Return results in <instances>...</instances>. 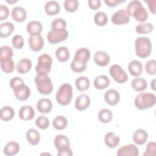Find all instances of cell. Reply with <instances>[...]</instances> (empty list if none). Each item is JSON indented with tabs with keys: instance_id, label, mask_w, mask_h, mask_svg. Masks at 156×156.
I'll list each match as a JSON object with an SVG mask.
<instances>
[{
	"instance_id": "38",
	"label": "cell",
	"mask_w": 156,
	"mask_h": 156,
	"mask_svg": "<svg viewBox=\"0 0 156 156\" xmlns=\"http://www.w3.org/2000/svg\"><path fill=\"white\" fill-rule=\"evenodd\" d=\"M51 28L55 31H63L66 28V22L62 18L54 19L51 23Z\"/></svg>"
},
{
	"instance_id": "29",
	"label": "cell",
	"mask_w": 156,
	"mask_h": 156,
	"mask_svg": "<svg viewBox=\"0 0 156 156\" xmlns=\"http://www.w3.org/2000/svg\"><path fill=\"white\" fill-rule=\"evenodd\" d=\"M15 111L10 106H4L0 110V118L4 121H8L13 118Z\"/></svg>"
},
{
	"instance_id": "19",
	"label": "cell",
	"mask_w": 156,
	"mask_h": 156,
	"mask_svg": "<svg viewBox=\"0 0 156 156\" xmlns=\"http://www.w3.org/2000/svg\"><path fill=\"white\" fill-rule=\"evenodd\" d=\"M12 18L17 22L24 21L27 17L26 10L21 6H16L13 8L11 12Z\"/></svg>"
},
{
	"instance_id": "44",
	"label": "cell",
	"mask_w": 156,
	"mask_h": 156,
	"mask_svg": "<svg viewBox=\"0 0 156 156\" xmlns=\"http://www.w3.org/2000/svg\"><path fill=\"white\" fill-rule=\"evenodd\" d=\"M71 68L75 73H79L84 71L87 66V63H82L73 60L71 63Z\"/></svg>"
},
{
	"instance_id": "31",
	"label": "cell",
	"mask_w": 156,
	"mask_h": 156,
	"mask_svg": "<svg viewBox=\"0 0 156 156\" xmlns=\"http://www.w3.org/2000/svg\"><path fill=\"white\" fill-rule=\"evenodd\" d=\"M132 88L136 91H142L144 90L147 87V83L146 80L142 77L134 78L131 82Z\"/></svg>"
},
{
	"instance_id": "42",
	"label": "cell",
	"mask_w": 156,
	"mask_h": 156,
	"mask_svg": "<svg viewBox=\"0 0 156 156\" xmlns=\"http://www.w3.org/2000/svg\"><path fill=\"white\" fill-rule=\"evenodd\" d=\"M0 60L12 59L13 57V49L9 46H2L1 47Z\"/></svg>"
},
{
	"instance_id": "50",
	"label": "cell",
	"mask_w": 156,
	"mask_h": 156,
	"mask_svg": "<svg viewBox=\"0 0 156 156\" xmlns=\"http://www.w3.org/2000/svg\"><path fill=\"white\" fill-rule=\"evenodd\" d=\"M88 3L89 7L93 10H97L101 6L100 0H89L88 1Z\"/></svg>"
},
{
	"instance_id": "13",
	"label": "cell",
	"mask_w": 156,
	"mask_h": 156,
	"mask_svg": "<svg viewBox=\"0 0 156 156\" xmlns=\"http://www.w3.org/2000/svg\"><path fill=\"white\" fill-rule=\"evenodd\" d=\"M118 156H138V148L133 144H129L120 147L116 152Z\"/></svg>"
},
{
	"instance_id": "32",
	"label": "cell",
	"mask_w": 156,
	"mask_h": 156,
	"mask_svg": "<svg viewBox=\"0 0 156 156\" xmlns=\"http://www.w3.org/2000/svg\"><path fill=\"white\" fill-rule=\"evenodd\" d=\"M27 31L30 35L40 34L41 32L43 26L41 23L38 21H32L29 22L26 26Z\"/></svg>"
},
{
	"instance_id": "25",
	"label": "cell",
	"mask_w": 156,
	"mask_h": 156,
	"mask_svg": "<svg viewBox=\"0 0 156 156\" xmlns=\"http://www.w3.org/2000/svg\"><path fill=\"white\" fill-rule=\"evenodd\" d=\"M44 10L48 15L53 16L60 12V7L56 1H49L44 5Z\"/></svg>"
},
{
	"instance_id": "47",
	"label": "cell",
	"mask_w": 156,
	"mask_h": 156,
	"mask_svg": "<svg viewBox=\"0 0 156 156\" xmlns=\"http://www.w3.org/2000/svg\"><path fill=\"white\" fill-rule=\"evenodd\" d=\"M156 144L154 141L147 143L146 151L143 153V156H155L156 154Z\"/></svg>"
},
{
	"instance_id": "41",
	"label": "cell",
	"mask_w": 156,
	"mask_h": 156,
	"mask_svg": "<svg viewBox=\"0 0 156 156\" xmlns=\"http://www.w3.org/2000/svg\"><path fill=\"white\" fill-rule=\"evenodd\" d=\"M64 7L68 12H74L79 8V2L77 0H65Z\"/></svg>"
},
{
	"instance_id": "20",
	"label": "cell",
	"mask_w": 156,
	"mask_h": 156,
	"mask_svg": "<svg viewBox=\"0 0 156 156\" xmlns=\"http://www.w3.org/2000/svg\"><path fill=\"white\" fill-rule=\"evenodd\" d=\"M52 108V103L49 99L43 98L38 101L37 104V108L40 113H48Z\"/></svg>"
},
{
	"instance_id": "30",
	"label": "cell",
	"mask_w": 156,
	"mask_h": 156,
	"mask_svg": "<svg viewBox=\"0 0 156 156\" xmlns=\"http://www.w3.org/2000/svg\"><path fill=\"white\" fill-rule=\"evenodd\" d=\"M14 30V26L11 22H4L0 26V36L1 38H5L12 34Z\"/></svg>"
},
{
	"instance_id": "10",
	"label": "cell",
	"mask_w": 156,
	"mask_h": 156,
	"mask_svg": "<svg viewBox=\"0 0 156 156\" xmlns=\"http://www.w3.org/2000/svg\"><path fill=\"white\" fill-rule=\"evenodd\" d=\"M28 44L32 51L37 52L43 48L44 46V40L40 34H31L28 39Z\"/></svg>"
},
{
	"instance_id": "33",
	"label": "cell",
	"mask_w": 156,
	"mask_h": 156,
	"mask_svg": "<svg viewBox=\"0 0 156 156\" xmlns=\"http://www.w3.org/2000/svg\"><path fill=\"white\" fill-rule=\"evenodd\" d=\"M75 84L77 89L80 91H85L89 88L90 80L85 76H80L76 79Z\"/></svg>"
},
{
	"instance_id": "6",
	"label": "cell",
	"mask_w": 156,
	"mask_h": 156,
	"mask_svg": "<svg viewBox=\"0 0 156 156\" xmlns=\"http://www.w3.org/2000/svg\"><path fill=\"white\" fill-rule=\"evenodd\" d=\"M35 83L38 91L42 94H49L53 90V84L48 75H37Z\"/></svg>"
},
{
	"instance_id": "3",
	"label": "cell",
	"mask_w": 156,
	"mask_h": 156,
	"mask_svg": "<svg viewBox=\"0 0 156 156\" xmlns=\"http://www.w3.org/2000/svg\"><path fill=\"white\" fill-rule=\"evenodd\" d=\"M156 102V97L154 93L142 92L135 99V105L139 110H145L152 107Z\"/></svg>"
},
{
	"instance_id": "49",
	"label": "cell",
	"mask_w": 156,
	"mask_h": 156,
	"mask_svg": "<svg viewBox=\"0 0 156 156\" xmlns=\"http://www.w3.org/2000/svg\"><path fill=\"white\" fill-rule=\"evenodd\" d=\"M24 81L23 80L18 77H15L12 78L10 80V86L11 87V88L12 90H13L16 87H17L18 85L23 83Z\"/></svg>"
},
{
	"instance_id": "54",
	"label": "cell",
	"mask_w": 156,
	"mask_h": 156,
	"mask_svg": "<svg viewBox=\"0 0 156 156\" xmlns=\"http://www.w3.org/2000/svg\"><path fill=\"white\" fill-rule=\"evenodd\" d=\"M8 3H10V4H13V3H15V2H17L18 1L17 0H12V1H8V0H7L6 1Z\"/></svg>"
},
{
	"instance_id": "43",
	"label": "cell",
	"mask_w": 156,
	"mask_h": 156,
	"mask_svg": "<svg viewBox=\"0 0 156 156\" xmlns=\"http://www.w3.org/2000/svg\"><path fill=\"white\" fill-rule=\"evenodd\" d=\"M35 124L41 129H46L49 126V121L45 116L41 115L36 119Z\"/></svg>"
},
{
	"instance_id": "4",
	"label": "cell",
	"mask_w": 156,
	"mask_h": 156,
	"mask_svg": "<svg viewBox=\"0 0 156 156\" xmlns=\"http://www.w3.org/2000/svg\"><path fill=\"white\" fill-rule=\"evenodd\" d=\"M56 101L61 105H68L73 99V87L68 83H63L56 93Z\"/></svg>"
},
{
	"instance_id": "52",
	"label": "cell",
	"mask_w": 156,
	"mask_h": 156,
	"mask_svg": "<svg viewBox=\"0 0 156 156\" xmlns=\"http://www.w3.org/2000/svg\"><path fill=\"white\" fill-rule=\"evenodd\" d=\"M148 5V8L151 13L153 14H155V0H146L144 1Z\"/></svg>"
},
{
	"instance_id": "39",
	"label": "cell",
	"mask_w": 156,
	"mask_h": 156,
	"mask_svg": "<svg viewBox=\"0 0 156 156\" xmlns=\"http://www.w3.org/2000/svg\"><path fill=\"white\" fill-rule=\"evenodd\" d=\"M1 68L5 73H11L15 69V63L12 59L0 60Z\"/></svg>"
},
{
	"instance_id": "11",
	"label": "cell",
	"mask_w": 156,
	"mask_h": 156,
	"mask_svg": "<svg viewBox=\"0 0 156 156\" xmlns=\"http://www.w3.org/2000/svg\"><path fill=\"white\" fill-rule=\"evenodd\" d=\"M111 20L114 24L123 25L129 23L130 21V16L126 10L119 9L112 15Z\"/></svg>"
},
{
	"instance_id": "18",
	"label": "cell",
	"mask_w": 156,
	"mask_h": 156,
	"mask_svg": "<svg viewBox=\"0 0 156 156\" xmlns=\"http://www.w3.org/2000/svg\"><path fill=\"white\" fill-rule=\"evenodd\" d=\"M18 115L22 120H31L35 116V110L30 105H23L20 108Z\"/></svg>"
},
{
	"instance_id": "22",
	"label": "cell",
	"mask_w": 156,
	"mask_h": 156,
	"mask_svg": "<svg viewBox=\"0 0 156 156\" xmlns=\"http://www.w3.org/2000/svg\"><path fill=\"white\" fill-rule=\"evenodd\" d=\"M128 70L130 74L133 76H139L143 73L142 63L136 60L131 61L128 65Z\"/></svg>"
},
{
	"instance_id": "40",
	"label": "cell",
	"mask_w": 156,
	"mask_h": 156,
	"mask_svg": "<svg viewBox=\"0 0 156 156\" xmlns=\"http://www.w3.org/2000/svg\"><path fill=\"white\" fill-rule=\"evenodd\" d=\"M94 21L98 26H104L108 21V17L105 12L99 11L95 13L94 16Z\"/></svg>"
},
{
	"instance_id": "53",
	"label": "cell",
	"mask_w": 156,
	"mask_h": 156,
	"mask_svg": "<svg viewBox=\"0 0 156 156\" xmlns=\"http://www.w3.org/2000/svg\"><path fill=\"white\" fill-rule=\"evenodd\" d=\"M155 79H153L152 80V82H151V88L154 90H155Z\"/></svg>"
},
{
	"instance_id": "1",
	"label": "cell",
	"mask_w": 156,
	"mask_h": 156,
	"mask_svg": "<svg viewBox=\"0 0 156 156\" xmlns=\"http://www.w3.org/2000/svg\"><path fill=\"white\" fill-rule=\"evenodd\" d=\"M126 11L129 16L134 17L136 21L140 23L145 21L148 17L147 11L138 0L130 1L127 5Z\"/></svg>"
},
{
	"instance_id": "24",
	"label": "cell",
	"mask_w": 156,
	"mask_h": 156,
	"mask_svg": "<svg viewBox=\"0 0 156 156\" xmlns=\"http://www.w3.org/2000/svg\"><path fill=\"white\" fill-rule=\"evenodd\" d=\"M148 138V134L144 130L139 129L136 130L133 134L132 139L135 143L138 145L144 144Z\"/></svg>"
},
{
	"instance_id": "17",
	"label": "cell",
	"mask_w": 156,
	"mask_h": 156,
	"mask_svg": "<svg viewBox=\"0 0 156 156\" xmlns=\"http://www.w3.org/2000/svg\"><path fill=\"white\" fill-rule=\"evenodd\" d=\"M94 60L95 63L100 66H105L110 62V56L105 51H98L94 54Z\"/></svg>"
},
{
	"instance_id": "9",
	"label": "cell",
	"mask_w": 156,
	"mask_h": 156,
	"mask_svg": "<svg viewBox=\"0 0 156 156\" xmlns=\"http://www.w3.org/2000/svg\"><path fill=\"white\" fill-rule=\"evenodd\" d=\"M68 37V32L66 30L63 31H55L51 30L47 34V39L49 43L56 44L65 40Z\"/></svg>"
},
{
	"instance_id": "8",
	"label": "cell",
	"mask_w": 156,
	"mask_h": 156,
	"mask_svg": "<svg viewBox=\"0 0 156 156\" xmlns=\"http://www.w3.org/2000/svg\"><path fill=\"white\" fill-rule=\"evenodd\" d=\"M109 73L114 80L118 83H124L128 80V75L118 64L112 65L109 68Z\"/></svg>"
},
{
	"instance_id": "36",
	"label": "cell",
	"mask_w": 156,
	"mask_h": 156,
	"mask_svg": "<svg viewBox=\"0 0 156 156\" xmlns=\"http://www.w3.org/2000/svg\"><path fill=\"white\" fill-rule=\"evenodd\" d=\"M154 29V26L150 23H140L135 27V31L140 34H148Z\"/></svg>"
},
{
	"instance_id": "12",
	"label": "cell",
	"mask_w": 156,
	"mask_h": 156,
	"mask_svg": "<svg viewBox=\"0 0 156 156\" xmlns=\"http://www.w3.org/2000/svg\"><path fill=\"white\" fill-rule=\"evenodd\" d=\"M13 90L16 98L21 101L27 100L30 95V90L24 83L18 85Z\"/></svg>"
},
{
	"instance_id": "21",
	"label": "cell",
	"mask_w": 156,
	"mask_h": 156,
	"mask_svg": "<svg viewBox=\"0 0 156 156\" xmlns=\"http://www.w3.org/2000/svg\"><path fill=\"white\" fill-rule=\"evenodd\" d=\"M120 138L118 135H115L114 132H107L104 136V142L110 148L116 147L119 143Z\"/></svg>"
},
{
	"instance_id": "48",
	"label": "cell",
	"mask_w": 156,
	"mask_h": 156,
	"mask_svg": "<svg viewBox=\"0 0 156 156\" xmlns=\"http://www.w3.org/2000/svg\"><path fill=\"white\" fill-rule=\"evenodd\" d=\"M9 15V10L8 7L4 4L0 5V20L3 21L5 20Z\"/></svg>"
},
{
	"instance_id": "16",
	"label": "cell",
	"mask_w": 156,
	"mask_h": 156,
	"mask_svg": "<svg viewBox=\"0 0 156 156\" xmlns=\"http://www.w3.org/2000/svg\"><path fill=\"white\" fill-rule=\"evenodd\" d=\"M104 99L108 104L110 105H115L119 102L120 96L116 90L109 89L107 90L104 94Z\"/></svg>"
},
{
	"instance_id": "26",
	"label": "cell",
	"mask_w": 156,
	"mask_h": 156,
	"mask_svg": "<svg viewBox=\"0 0 156 156\" xmlns=\"http://www.w3.org/2000/svg\"><path fill=\"white\" fill-rule=\"evenodd\" d=\"M110 83L109 78L105 75H99L94 80V86L96 89L102 90L106 88Z\"/></svg>"
},
{
	"instance_id": "34",
	"label": "cell",
	"mask_w": 156,
	"mask_h": 156,
	"mask_svg": "<svg viewBox=\"0 0 156 156\" xmlns=\"http://www.w3.org/2000/svg\"><path fill=\"white\" fill-rule=\"evenodd\" d=\"M55 55L59 62H65L69 58V51L67 47L60 46L55 51Z\"/></svg>"
},
{
	"instance_id": "2",
	"label": "cell",
	"mask_w": 156,
	"mask_h": 156,
	"mask_svg": "<svg viewBox=\"0 0 156 156\" xmlns=\"http://www.w3.org/2000/svg\"><path fill=\"white\" fill-rule=\"evenodd\" d=\"M136 55L142 58L147 57L152 51V44L149 38L140 37L135 41Z\"/></svg>"
},
{
	"instance_id": "46",
	"label": "cell",
	"mask_w": 156,
	"mask_h": 156,
	"mask_svg": "<svg viewBox=\"0 0 156 156\" xmlns=\"http://www.w3.org/2000/svg\"><path fill=\"white\" fill-rule=\"evenodd\" d=\"M155 65H156V61L154 59L149 60L145 64L146 72L149 75H155L156 73Z\"/></svg>"
},
{
	"instance_id": "28",
	"label": "cell",
	"mask_w": 156,
	"mask_h": 156,
	"mask_svg": "<svg viewBox=\"0 0 156 156\" xmlns=\"http://www.w3.org/2000/svg\"><path fill=\"white\" fill-rule=\"evenodd\" d=\"M26 138L29 143L35 146L40 141V134L39 132L34 129H30L26 132Z\"/></svg>"
},
{
	"instance_id": "35",
	"label": "cell",
	"mask_w": 156,
	"mask_h": 156,
	"mask_svg": "<svg viewBox=\"0 0 156 156\" xmlns=\"http://www.w3.org/2000/svg\"><path fill=\"white\" fill-rule=\"evenodd\" d=\"M68 121L66 118L62 115L55 116L52 121L53 127L58 130H62L65 129L66 127Z\"/></svg>"
},
{
	"instance_id": "7",
	"label": "cell",
	"mask_w": 156,
	"mask_h": 156,
	"mask_svg": "<svg viewBox=\"0 0 156 156\" xmlns=\"http://www.w3.org/2000/svg\"><path fill=\"white\" fill-rule=\"evenodd\" d=\"M52 59L47 54H43L38 57L37 65L35 66V72L37 75H47L51 69Z\"/></svg>"
},
{
	"instance_id": "15",
	"label": "cell",
	"mask_w": 156,
	"mask_h": 156,
	"mask_svg": "<svg viewBox=\"0 0 156 156\" xmlns=\"http://www.w3.org/2000/svg\"><path fill=\"white\" fill-rule=\"evenodd\" d=\"M90 55L91 53L88 49L80 48L76 51L73 60L79 63H87V62L90 60Z\"/></svg>"
},
{
	"instance_id": "45",
	"label": "cell",
	"mask_w": 156,
	"mask_h": 156,
	"mask_svg": "<svg viewBox=\"0 0 156 156\" xmlns=\"http://www.w3.org/2000/svg\"><path fill=\"white\" fill-rule=\"evenodd\" d=\"M12 43L13 47L16 49H20L24 45L23 37L20 35H15L13 37Z\"/></svg>"
},
{
	"instance_id": "14",
	"label": "cell",
	"mask_w": 156,
	"mask_h": 156,
	"mask_svg": "<svg viewBox=\"0 0 156 156\" xmlns=\"http://www.w3.org/2000/svg\"><path fill=\"white\" fill-rule=\"evenodd\" d=\"M91 101L89 96L85 94H80L76 99L75 108L79 111H83L89 107Z\"/></svg>"
},
{
	"instance_id": "51",
	"label": "cell",
	"mask_w": 156,
	"mask_h": 156,
	"mask_svg": "<svg viewBox=\"0 0 156 156\" xmlns=\"http://www.w3.org/2000/svg\"><path fill=\"white\" fill-rule=\"evenodd\" d=\"M125 2V0H104L105 4L110 7H113L118 5L119 4Z\"/></svg>"
},
{
	"instance_id": "27",
	"label": "cell",
	"mask_w": 156,
	"mask_h": 156,
	"mask_svg": "<svg viewBox=\"0 0 156 156\" xmlns=\"http://www.w3.org/2000/svg\"><path fill=\"white\" fill-rule=\"evenodd\" d=\"M20 144L14 141H11L6 144L4 148V154L7 156H12L16 155L20 151Z\"/></svg>"
},
{
	"instance_id": "23",
	"label": "cell",
	"mask_w": 156,
	"mask_h": 156,
	"mask_svg": "<svg viewBox=\"0 0 156 156\" xmlns=\"http://www.w3.org/2000/svg\"><path fill=\"white\" fill-rule=\"evenodd\" d=\"M32 68V62L30 59L23 58L17 63L16 69L20 74H26L29 72Z\"/></svg>"
},
{
	"instance_id": "5",
	"label": "cell",
	"mask_w": 156,
	"mask_h": 156,
	"mask_svg": "<svg viewBox=\"0 0 156 156\" xmlns=\"http://www.w3.org/2000/svg\"><path fill=\"white\" fill-rule=\"evenodd\" d=\"M54 143L58 151V156H71L73 155L72 150L69 147V140L66 135H57L54 138Z\"/></svg>"
},
{
	"instance_id": "37",
	"label": "cell",
	"mask_w": 156,
	"mask_h": 156,
	"mask_svg": "<svg viewBox=\"0 0 156 156\" xmlns=\"http://www.w3.org/2000/svg\"><path fill=\"white\" fill-rule=\"evenodd\" d=\"M112 112L108 108H102L99 112L98 119L101 122L108 123L112 119Z\"/></svg>"
}]
</instances>
